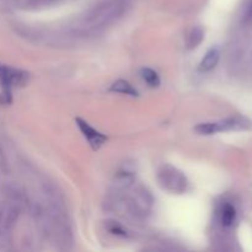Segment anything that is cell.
<instances>
[{
  "mask_svg": "<svg viewBox=\"0 0 252 252\" xmlns=\"http://www.w3.org/2000/svg\"><path fill=\"white\" fill-rule=\"evenodd\" d=\"M219 59H220V52L218 48L213 47V48L209 49L206 53V56L202 59L201 64H199V70L201 71H209L212 69H214L218 64Z\"/></svg>",
  "mask_w": 252,
  "mask_h": 252,
  "instance_id": "6",
  "label": "cell"
},
{
  "mask_svg": "<svg viewBox=\"0 0 252 252\" xmlns=\"http://www.w3.org/2000/svg\"><path fill=\"white\" fill-rule=\"evenodd\" d=\"M121 191L126 192V196L123 197L125 207L127 208L128 213L133 216L134 218L143 219L150 214L153 209V197L150 192L145 187L137 186L133 187L130 185L129 187L122 189Z\"/></svg>",
  "mask_w": 252,
  "mask_h": 252,
  "instance_id": "2",
  "label": "cell"
},
{
  "mask_svg": "<svg viewBox=\"0 0 252 252\" xmlns=\"http://www.w3.org/2000/svg\"><path fill=\"white\" fill-rule=\"evenodd\" d=\"M111 91H113V93H117V94H123V95H128V96H138V91L135 90L134 88H133L132 85H130L128 81L126 80H122V79H120V80L115 81V83L111 85L110 88Z\"/></svg>",
  "mask_w": 252,
  "mask_h": 252,
  "instance_id": "9",
  "label": "cell"
},
{
  "mask_svg": "<svg viewBox=\"0 0 252 252\" xmlns=\"http://www.w3.org/2000/svg\"><path fill=\"white\" fill-rule=\"evenodd\" d=\"M204 38V31L202 27L199 26H194L193 29H191V31L189 32L187 34V39H186V44L187 48L189 49H193L196 47H198L199 44L202 43Z\"/></svg>",
  "mask_w": 252,
  "mask_h": 252,
  "instance_id": "8",
  "label": "cell"
},
{
  "mask_svg": "<svg viewBox=\"0 0 252 252\" xmlns=\"http://www.w3.org/2000/svg\"><path fill=\"white\" fill-rule=\"evenodd\" d=\"M132 0H100L75 22L73 30L80 36H96L117 22L130 7Z\"/></svg>",
  "mask_w": 252,
  "mask_h": 252,
  "instance_id": "1",
  "label": "cell"
},
{
  "mask_svg": "<svg viewBox=\"0 0 252 252\" xmlns=\"http://www.w3.org/2000/svg\"><path fill=\"white\" fill-rule=\"evenodd\" d=\"M140 76H142L143 80L150 86V88H158L160 85V76L158 75V73L155 70L150 68H143L140 70Z\"/></svg>",
  "mask_w": 252,
  "mask_h": 252,
  "instance_id": "10",
  "label": "cell"
},
{
  "mask_svg": "<svg viewBox=\"0 0 252 252\" xmlns=\"http://www.w3.org/2000/svg\"><path fill=\"white\" fill-rule=\"evenodd\" d=\"M75 122H76V125H78L80 132L83 133V135L85 137V139L88 140L89 144L91 145V148H93V149L97 150V149H100L103 144H105V142L107 140V138H106L102 133H100L98 130H96L95 128L91 127L88 122L83 121L81 118H76Z\"/></svg>",
  "mask_w": 252,
  "mask_h": 252,
  "instance_id": "5",
  "label": "cell"
},
{
  "mask_svg": "<svg viewBox=\"0 0 252 252\" xmlns=\"http://www.w3.org/2000/svg\"><path fill=\"white\" fill-rule=\"evenodd\" d=\"M27 81H29V73L0 64V84L4 89L5 96L10 97L12 88L25 85Z\"/></svg>",
  "mask_w": 252,
  "mask_h": 252,
  "instance_id": "4",
  "label": "cell"
},
{
  "mask_svg": "<svg viewBox=\"0 0 252 252\" xmlns=\"http://www.w3.org/2000/svg\"><path fill=\"white\" fill-rule=\"evenodd\" d=\"M194 132L198 133L201 135H212L219 133L218 123L217 122H207V123H199L196 128Z\"/></svg>",
  "mask_w": 252,
  "mask_h": 252,
  "instance_id": "11",
  "label": "cell"
},
{
  "mask_svg": "<svg viewBox=\"0 0 252 252\" xmlns=\"http://www.w3.org/2000/svg\"><path fill=\"white\" fill-rule=\"evenodd\" d=\"M158 182L160 187L172 194H182L187 191L189 181L184 172L171 165H162L158 170Z\"/></svg>",
  "mask_w": 252,
  "mask_h": 252,
  "instance_id": "3",
  "label": "cell"
},
{
  "mask_svg": "<svg viewBox=\"0 0 252 252\" xmlns=\"http://www.w3.org/2000/svg\"><path fill=\"white\" fill-rule=\"evenodd\" d=\"M236 220V209L231 204L225 203L220 208V223L224 228H230Z\"/></svg>",
  "mask_w": 252,
  "mask_h": 252,
  "instance_id": "7",
  "label": "cell"
}]
</instances>
